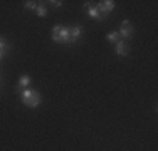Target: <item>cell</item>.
I'll return each instance as SVG.
<instances>
[{"label":"cell","mask_w":158,"mask_h":151,"mask_svg":"<svg viewBox=\"0 0 158 151\" xmlns=\"http://www.w3.org/2000/svg\"><path fill=\"white\" fill-rule=\"evenodd\" d=\"M15 92L20 96V101L24 106H27V108H39L40 104H42V96H40V92L37 89H32V88H27V89H22V91H15Z\"/></svg>","instance_id":"obj_1"},{"label":"cell","mask_w":158,"mask_h":151,"mask_svg":"<svg viewBox=\"0 0 158 151\" xmlns=\"http://www.w3.org/2000/svg\"><path fill=\"white\" fill-rule=\"evenodd\" d=\"M51 39L56 44H71V27L57 24L51 29Z\"/></svg>","instance_id":"obj_2"},{"label":"cell","mask_w":158,"mask_h":151,"mask_svg":"<svg viewBox=\"0 0 158 151\" xmlns=\"http://www.w3.org/2000/svg\"><path fill=\"white\" fill-rule=\"evenodd\" d=\"M114 5H116L114 0H103V2H98L96 3V9H98V12H99V15H101L103 20H104V17H108V15L114 10Z\"/></svg>","instance_id":"obj_3"},{"label":"cell","mask_w":158,"mask_h":151,"mask_svg":"<svg viewBox=\"0 0 158 151\" xmlns=\"http://www.w3.org/2000/svg\"><path fill=\"white\" fill-rule=\"evenodd\" d=\"M118 34H119V39H121V40H130L131 37L135 35L133 24H131L130 20H123L121 22V27H119V30H118Z\"/></svg>","instance_id":"obj_4"},{"label":"cell","mask_w":158,"mask_h":151,"mask_svg":"<svg viewBox=\"0 0 158 151\" xmlns=\"http://www.w3.org/2000/svg\"><path fill=\"white\" fill-rule=\"evenodd\" d=\"M82 9L88 12V15L91 18H94V20H98V22L103 20L101 15H99V12H98V9H96V5H93V2H84V3H82Z\"/></svg>","instance_id":"obj_5"},{"label":"cell","mask_w":158,"mask_h":151,"mask_svg":"<svg viewBox=\"0 0 158 151\" xmlns=\"http://www.w3.org/2000/svg\"><path fill=\"white\" fill-rule=\"evenodd\" d=\"M114 52L116 55H119V57H126L128 52H130V47H128V44L125 40H119V42L114 44Z\"/></svg>","instance_id":"obj_6"},{"label":"cell","mask_w":158,"mask_h":151,"mask_svg":"<svg viewBox=\"0 0 158 151\" xmlns=\"http://www.w3.org/2000/svg\"><path fill=\"white\" fill-rule=\"evenodd\" d=\"M82 32H84L82 25H73V27H71V44H76L82 37Z\"/></svg>","instance_id":"obj_7"},{"label":"cell","mask_w":158,"mask_h":151,"mask_svg":"<svg viewBox=\"0 0 158 151\" xmlns=\"http://www.w3.org/2000/svg\"><path fill=\"white\" fill-rule=\"evenodd\" d=\"M10 49H12V45L7 42V39L3 35H0V62H2V59L10 52Z\"/></svg>","instance_id":"obj_8"},{"label":"cell","mask_w":158,"mask_h":151,"mask_svg":"<svg viewBox=\"0 0 158 151\" xmlns=\"http://www.w3.org/2000/svg\"><path fill=\"white\" fill-rule=\"evenodd\" d=\"M31 76H27V74H24L20 79H19V82H17V89L15 91H22V89H27V88H31Z\"/></svg>","instance_id":"obj_9"},{"label":"cell","mask_w":158,"mask_h":151,"mask_svg":"<svg viewBox=\"0 0 158 151\" xmlns=\"http://www.w3.org/2000/svg\"><path fill=\"white\" fill-rule=\"evenodd\" d=\"M106 40L108 42H111V44H116V42H119V34H118V30H114V32H110L106 35Z\"/></svg>","instance_id":"obj_10"},{"label":"cell","mask_w":158,"mask_h":151,"mask_svg":"<svg viewBox=\"0 0 158 151\" xmlns=\"http://www.w3.org/2000/svg\"><path fill=\"white\" fill-rule=\"evenodd\" d=\"M37 5H39V2H34V0H25L24 2V9L27 10H35Z\"/></svg>","instance_id":"obj_11"},{"label":"cell","mask_w":158,"mask_h":151,"mask_svg":"<svg viewBox=\"0 0 158 151\" xmlns=\"http://www.w3.org/2000/svg\"><path fill=\"white\" fill-rule=\"evenodd\" d=\"M35 12H37V15H39V17H46V15H47L46 5H44V3H39V5H37V9H35Z\"/></svg>","instance_id":"obj_12"},{"label":"cell","mask_w":158,"mask_h":151,"mask_svg":"<svg viewBox=\"0 0 158 151\" xmlns=\"http://www.w3.org/2000/svg\"><path fill=\"white\" fill-rule=\"evenodd\" d=\"M47 3H51V5L56 7V9H61V7H62V2H61V0H51V2H47Z\"/></svg>","instance_id":"obj_13"},{"label":"cell","mask_w":158,"mask_h":151,"mask_svg":"<svg viewBox=\"0 0 158 151\" xmlns=\"http://www.w3.org/2000/svg\"><path fill=\"white\" fill-rule=\"evenodd\" d=\"M0 84H2V77H0Z\"/></svg>","instance_id":"obj_14"}]
</instances>
